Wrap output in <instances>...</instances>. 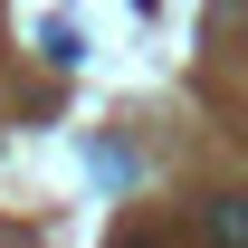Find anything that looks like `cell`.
I'll return each instance as SVG.
<instances>
[{"label": "cell", "instance_id": "obj_1", "mask_svg": "<svg viewBox=\"0 0 248 248\" xmlns=\"http://www.w3.org/2000/svg\"><path fill=\"white\" fill-rule=\"evenodd\" d=\"M201 239L210 248H248V191H219L210 210H201Z\"/></svg>", "mask_w": 248, "mask_h": 248}, {"label": "cell", "instance_id": "obj_2", "mask_svg": "<svg viewBox=\"0 0 248 248\" xmlns=\"http://www.w3.org/2000/svg\"><path fill=\"white\" fill-rule=\"evenodd\" d=\"M38 48H48V67H77V29H67V19H48V29H38Z\"/></svg>", "mask_w": 248, "mask_h": 248}, {"label": "cell", "instance_id": "obj_3", "mask_svg": "<svg viewBox=\"0 0 248 248\" xmlns=\"http://www.w3.org/2000/svg\"><path fill=\"white\" fill-rule=\"evenodd\" d=\"M115 248H162V239H115Z\"/></svg>", "mask_w": 248, "mask_h": 248}, {"label": "cell", "instance_id": "obj_4", "mask_svg": "<svg viewBox=\"0 0 248 248\" xmlns=\"http://www.w3.org/2000/svg\"><path fill=\"white\" fill-rule=\"evenodd\" d=\"M219 10H248V0H219Z\"/></svg>", "mask_w": 248, "mask_h": 248}, {"label": "cell", "instance_id": "obj_5", "mask_svg": "<svg viewBox=\"0 0 248 248\" xmlns=\"http://www.w3.org/2000/svg\"><path fill=\"white\" fill-rule=\"evenodd\" d=\"M134 10H153V0H134Z\"/></svg>", "mask_w": 248, "mask_h": 248}]
</instances>
